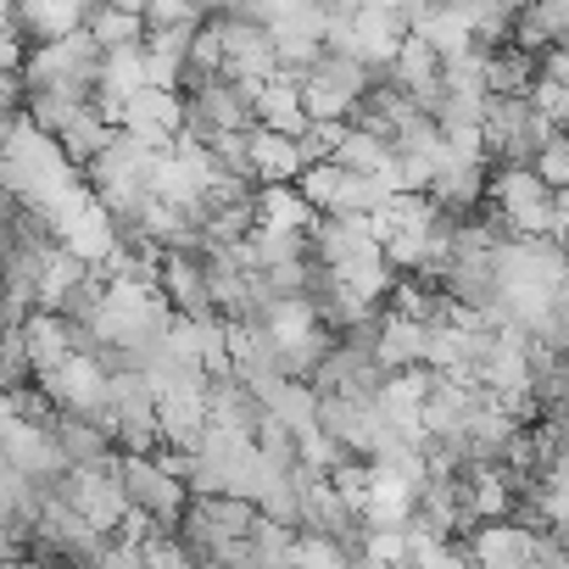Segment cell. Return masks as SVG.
I'll return each mask as SVG.
<instances>
[{"label": "cell", "mask_w": 569, "mask_h": 569, "mask_svg": "<svg viewBox=\"0 0 569 569\" xmlns=\"http://www.w3.org/2000/svg\"><path fill=\"white\" fill-rule=\"evenodd\" d=\"M552 129H558V123H547V118L530 107V96H486V107H480L486 157H491V162H508V168H525Z\"/></svg>", "instance_id": "cell-1"}, {"label": "cell", "mask_w": 569, "mask_h": 569, "mask_svg": "<svg viewBox=\"0 0 569 569\" xmlns=\"http://www.w3.org/2000/svg\"><path fill=\"white\" fill-rule=\"evenodd\" d=\"M363 84H369V62H358L352 51L325 46V51L302 68V79H297L302 112H308V118H347V107L363 96Z\"/></svg>", "instance_id": "cell-2"}, {"label": "cell", "mask_w": 569, "mask_h": 569, "mask_svg": "<svg viewBox=\"0 0 569 569\" xmlns=\"http://www.w3.org/2000/svg\"><path fill=\"white\" fill-rule=\"evenodd\" d=\"M112 475H118V491L134 513L157 519V525H179V508H184V480H173L151 452H118L112 447Z\"/></svg>", "instance_id": "cell-3"}, {"label": "cell", "mask_w": 569, "mask_h": 569, "mask_svg": "<svg viewBox=\"0 0 569 569\" xmlns=\"http://www.w3.org/2000/svg\"><path fill=\"white\" fill-rule=\"evenodd\" d=\"M34 380H40V391L51 397V408L107 425V375L96 369V358H84V352H68L57 369H46V375H34Z\"/></svg>", "instance_id": "cell-4"}, {"label": "cell", "mask_w": 569, "mask_h": 569, "mask_svg": "<svg viewBox=\"0 0 569 569\" xmlns=\"http://www.w3.org/2000/svg\"><path fill=\"white\" fill-rule=\"evenodd\" d=\"M118 129H129L146 146L162 151L173 140V129H179V90L173 84H140V90H129L123 107H118Z\"/></svg>", "instance_id": "cell-5"}, {"label": "cell", "mask_w": 569, "mask_h": 569, "mask_svg": "<svg viewBox=\"0 0 569 569\" xmlns=\"http://www.w3.org/2000/svg\"><path fill=\"white\" fill-rule=\"evenodd\" d=\"M308 246H313V257L330 262V268L380 251V240H375V229H369V212H313Z\"/></svg>", "instance_id": "cell-6"}, {"label": "cell", "mask_w": 569, "mask_h": 569, "mask_svg": "<svg viewBox=\"0 0 569 569\" xmlns=\"http://www.w3.org/2000/svg\"><path fill=\"white\" fill-rule=\"evenodd\" d=\"M218 46H223V68L229 73H240V79H268L273 73V46H268L262 23L218 12Z\"/></svg>", "instance_id": "cell-7"}, {"label": "cell", "mask_w": 569, "mask_h": 569, "mask_svg": "<svg viewBox=\"0 0 569 569\" xmlns=\"http://www.w3.org/2000/svg\"><path fill=\"white\" fill-rule=\"evenodd\" d=\"M297 68H273L262 84H257V123L279 129V134H302L308 129V112H302V90H297Z\"/></svg>", "instance_id": "cell-8"}, {"label": "cell", "mask_w": 569, "mask_h": 569, "mask_svg": "<svg viewBox=\"0 0 569 569\" xmlns=\"http://www.w3.org/2000/svg\"><path fill=\"white\" fill-rule=\"evenodd\" d=\"M246 151H251V173H257V184H279V179H297L302 173V146H297V134H279V129H268V123H251L246 129Z\"/></svg>", "instance_id": "cell-9"}, {"label": "cell", "mask_w": 569, "mask_h": 569, "mask_svg": "<svg viewBox=\"0 0 569 569\" xmlns=\"http://www.w3.org/2000/svg\"><path fill=\"white\" fill-rule=\"evenodd\" d=\"M84 23V7L79 0H12V29L23 46H40V40H62Z\"/></svg>", "instance_id": "cell-10"}, {"label": "cell", "mask_w": 569, "mask_h": 569, "mask_svg": "<svg viewBox=\"0 0 569 569\" xmlns=\"http://www.w3.org/2000/svg\"><path fill=\"white\" fill-rule=\"evenodd\" d=\"M408 34V18H402V7L397 12H380V7H363L358 18H352V29H347V46L341 51H352L358 62H391V51H397V40Z\"/></svg>", "instance_id": "cell-11"}, {"label": "cell", "mask_w": 569, "mask_h": 569, "mask_svg": "<svg viewBox=\"0 0 569 569\" xmlns=\"http://www.w3.org/2000/svg\"><path fill=\"white\" fill-rule=\"evenodd\" d=\"M251 212H257V223H268V229H308V223H313V207L297 196L291 179L257 184V190H251Z\"/></svg>", "instance_id": "cell-12"}, {"label": "cell", "mask_w": 569, "mask_h": 569, "mask_svg": "<svg viewBox=\"0 0 569 569\" xmlns=\"http://www.w3.org/2000/svg\"><path fill=\"white\" fill-rule=\"evenodd\" d=\"M107 129H112V123H107V118H101V112L84 101V107H73V112H68V123H62L51 140H57V151L68 157V168H84V162L101 151Z\"/></svg>", "instance_id": "cell-13"}, {"label": "cell", "mask_w": 569, "mask_h": 569, "mask_svg": "<svg viewBox=\"0 0 569 569\" xmlns=\"http://www.w3.org/2000/svg\"><path fill=\"white\" fill-rule=\"evenodd\" d=\"M51 436H57V452H62L68 463H101V458H112V436H107V425H96V419L62 413V419L51 425Z\"/></svg>", "instance_id": "cell-14"}, {"label": "cell", "mask_w": 569, "mask_h": 569, "mask_svg": "<svg viewBox=\"0 0 569 569\" xmlns=\"http://www.w3.org/2000/svg\"><path fill=\"white\" fill-rule=\"evenodd\" d=\"M84 34L101 46V51H112V46H140L146 40V18L140 12H123V7H90V18H84Z\"/></svg>", "instance_id": "cell-15"}, {"label": "cell", "mask_w": 569, "mask_h": 569, "mask_svg": "<svg viewBox=\"0 0 569 569\" xmlns=\"http://www.w3.org/2000/svg\"><path fill=\"white\" fill-rule=\"evenodd\" d=\"M341 168H352V173H386L391 168V146L380 140V134H369V129H358V123H347L341 129V140H336V151H330Z\"/></svg>", "instance_id": "cell-16"}, {"label": "cell", "mask_w": 569, "mask_h": 569, "mask_svg": "<svg viewBox=\"0 0 569 569\" xmlns=\"http://www.w3.org/2000/svg\"><path fill=\"white\" fill-rule=\"evenodd\" d=\"M262 408H268L273 419H284L291 430H308V425H313V408H319V391H313L308 380H284V375H279V380L268 386Z\"/></svg>", "instance_id": "cell-17"}, {"label": "cell", "mask_w": 569, "mask_h": 569, "mask_svg": "<svg viewBox=\"0 0 569 569\" xmlns=\"http://www.w3.org/2000/svg\"><path fill=\"white\" fill-rule=\"evenodd\" d=\"M458 12H463V23H469L475 51H491V46L508 40V18H513V7H502V0H463Z\"/></svg>", "instance_id": "cell-18"}, {"label": "cell", "mask_w": 569, "mask_h": 569, "mask_svg": "<svg viewBox=\"0 0 569 569\" xmlns=\"http://www.w3.org/2000/svg\"><path fill=\"white\" fill-rule=\"evenodd\" d=\"M201 146H207V162H212V168H223V173L257 184V173H251V151H246V129H212Z\"/></svg>", "instance_id": "cell-19"}, {"label": "cell", "mask_w": 569, "mask_h": 569, "mask_svg": "<svg viewBox=\"0 0 569 569\" xmlns=\"http://www.w3.org/2000/svg\"><path fill=\"white\" fill-rule=\"evenodd\" d=\"M525 168H530L547 190H563V184H569V140H563V129H552V134L536 146V157H530Z\"/></svg>", "instance_id": "cell-20"}, {"label": "cell", "mask_w": 569, "mask_h": 569, "mask_svg": "<svg viewBox=\"0 0 569 569\" xmlns=\"http://www.w3.org/2000/svg\"><path fill=\"white\" fill-rule=\"evenodd\" d=\"M23 380H34L23 330H0V391H12V386H23Z\"/></svg>", "instance_id": "cell-21"}, {"label": "cell", "mask_w": 569, "mask_h": 569, "mask_svg": "<svg viewBox=\"0 0 569 569\" xmlns=\"http://www.w3.org/2000/svg\"><path fill=\"white\" fill-rule=\"evenodd\" d=\"M525 96H530V107H536L547 123L563 129V118H569V84H563V79H530Z\"/></svg>", "instance_id": "cell-22"}, {"label": "cell", "mask_w": 569, "mask_h": 569, "mask_svg": "<svg viewBox=\"0 0 569 569\" xmlns=\"http://www.w3.org/2000/svg\"><path fill=\"white\" fill-rule=\"evenodd\" d=\"M0 34H18L12 29V0H0Z\"/></svg>", "instance_id": "cell-23"}]
</instances>
